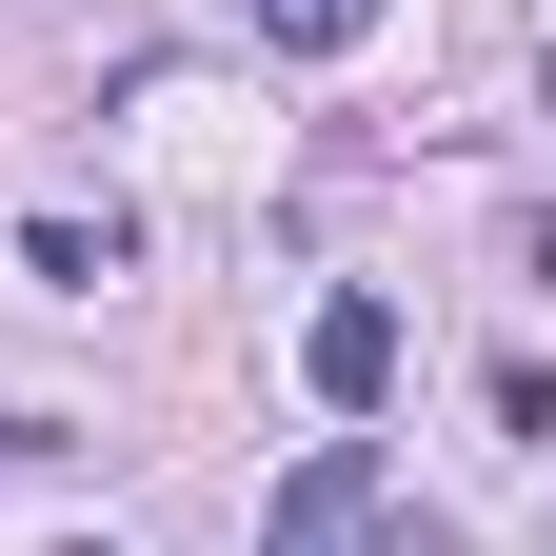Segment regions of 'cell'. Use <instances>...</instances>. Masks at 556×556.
I'll use <instances>...</instances> for the list:
<instances>
[{
  "instance_id": "cell-1",
  "label": "cell",
  "mask_w": 556,
  "mask_h": 556,
  "mask_svg": "<svg viewBox=\"0 0 556 556\" xmlns=\"http://www.w3.org/2000/svg\"><path fill=\"white\" fill-rule=\"evenodd\" d=\"M258 556H397V477H378V438H318L299 477L258 497Z\"/></svg>"
},
{
  "instance_id": "cell-2",
  "label": "cell",
  "mask_w": 556,
  "mask_h": 556,
  "mask_svg": "<svg viewBox=\"0 0 556 556\" xmlns=\"http://www.w3.org/2000/svg\"><path fill=\"white\" fill-rule=\"evenodd\" d=\"M299 397H318V417H378V397H397V299H318V318H299Z\"/></svg>"
},
{
  "instance_id": "cell-3",
  "label": "cell",
  "mask_w": 556,
  "mask_h": 556,
  "mask_svg": "<svg viewBox=\"0 0 556 556\" xmlns=\"http://www.w3.org/2000/svg\"><path fill=\"white\" fill-rule=\"evenodd\" d=\"M139 239L119 219H21V278H40V299H100V278H119Z\"/></svg>"
},
{
  "instance_id": "cell-4",
  "label": "cell",
  "mask_w": 556,
  "mask_h": 556,
  "mask_svg": "<svg viewBox=\"0 0 556 556\" xmlns=\"http://www.w3.org/2000/svg\"><path fill=\"white\" fill-rule=\"evenodd\" d=\"M258 40H299V60H338V40H378V0H239Z\"/></svg>"
}]
</instances>
